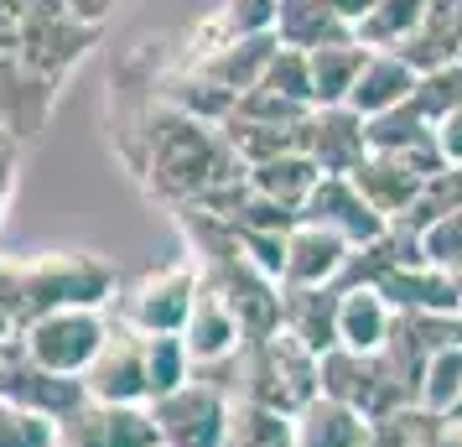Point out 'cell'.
Listing matches in <instances>:
<instances>
[{
    "label": "cell",
    "instance_id": "36",
    "mask_svg": "<svg viewBox=\"0 0 462 447\" xmlns=\"http://www.w3.org/2000/svg\"><path fill=\"white\" fill-rule=\"evenodd\" d=\"M11 198H16V141H11V135H0V229H5Z\"/></svg>",
    "mask_w": 462,
    "mask_h": 447
},
{
    "label": "cell",
    "instance_id": "40",
    "mask_svg": "<svg viewBox=\"0 0 462 447\" xmlns=\"http://www.w3.org/2000/svg\"><path fill=\"white\" fill-rule=\"evenodd\" d=\"M431 447H462V422H441V432L431 437Z\"/></svg>",
    "mask_w": 462,
    "mask_h": 447
},
{
    "label": "cell",
    "instance_id": "4",
    "mask_svg": "<svg viewBox=\"0 0 462 447\" xmlns=\"http://www.w3.org/2000/svg\"><path fill=\"white\" fill-rule=\"evenodd\" d=\"M109 312L105 307H63V312H47V318H32L16 333V343L26 349V359L52 369V375H68V380H79L94 354L105 349L109 339Z\"/></svg>",
    "mask_w": 462,
    "mask_h": 447
},
{
    "label": "cell",
    "instance_id": "38",
    "mask_svg": "<svg viewBox=\"0 0 462 447\" xmlns=\"http://www.w3.org/2000/svg\"><path fill=\"white\" fill-rule=\"evenodd\" d=\"M115 5H120V0H63L68 16H73V22H84V26H94V32L115 16Z\"/></svg>",
    "mask_w": 462,
    "mask_h": 447
},
{
    "label": "cell",
    "instance_id": "11",
    "mask_svg": "<svg viewBox=\"0 0 462 447\" xmlns=\"http://www.w3.org/2000/svg\"><path fill=\"white\" fill-rule=\"evenodd\" d=\"M301 219L317 224V229H328V235H337V239H348L354 250L390 235V224L369 209V198L354 188V177H322L312 188V198L301 203Z\"/></svg>",
    "mask_w": 462,
    "mask_h": 447
},
{
    "label": "cell",
    "instance_id": "5",
    "mask_svg": "<svg viewBox=\"0 0 462 447\" xmlns=\"http://www.w3.org/2000/svg\"><path fill=\"white\" fill-rule=\"evenodd\" d=\"M203 292V276H198V265L192 256H177L167 265H156L146 276L130 286L125 297H120V328L130 333H141V339H156V333H182L192 318V302Z\"/></svg>",
    "mask_w": 462,
    "mask_h": 447
},
{
    "label": "cell",
    "instance_id": "26",
    "mask_svg": "<svg viewBox=\"0 0 462 447\" xmlns=\"http://www.w3.org/2000/svg\"><path fill=\"white\" fill-rule=\"evenodd\" d=\"M317 182H322V172H317V162L307 151H286V156H271V162L250 167V188L260 198L281 203V209H291L296 219H301V203L312 198Z\"/></svg>",
    "mask_w": 462,
    "mask_h": 447
},
{
    "label": "cell",
    "instance_id": "18",
    "mask_svg": "<svg viewBox=\"0 0 462 447\" xmlns=\"http://www.w3.org/2000/svg\"><path fill=\"white\" fill-rule=\"evenodd\" d=\"M281 328L317 359L337 349V286H281Z\"/></svg>",
    "mask_w": 462,
    "mask_h": 447
},
{
    "label": "cell",
    "instance_id": "3",
    "mask_svg": "<svg viewBox=\"0 0 462 447\" xmlns=\"http://www.w3.org/2000/svg\"><path fill=\"white\" fill-rule=\"evenodd\" d=\"M229 369H234V385H229L234 401H254L265 411H281V416H296L312 396H322L317 354L301 349L286 328H275L265 339H250L229 359Z\"/></svg>",
    "mask_w": 462,
    "mask_h": 447
},
{
    "label": "cell",
    "instance_id": "22",
    "mask_svg": "<svg viewBox=\"0 0 462 447\" xmlns=\"http://www.w3.org/2000/svg\"><path fill=\"white\" fill-rule=\"evenodd\" d=\"M395 328V307L379 297V286H348L337 292V349L379 354Z\"/></svg>",
    "mask_w": 462,
    "mask_h": 447
},
{
    "label": "cell",
    "instance_id": "21",
    "mask_svg": "<svg viewBox=\"0 0 462 447\" xmlns=\"http://www.w3.org/2000/svg\"><path fill=\"white\" fill-rule=\"evenodd\" d=\"M416 84H420V73L405 63L400 52H369V63H364L354 94H348V109L364 115V120H374L384 109L411 105V99H416Z\"/></svg>",
    "mask_w": 462,
    "mask_h": 447
},
{
    "label": "cell",
    "instance_id": "1",
    "mask_svg": "<svg viewBox=\"0 0 462 447\" xmlns=\"http://www.w3.org/2000/svg\"><path fill=\"white\" fill-rule=\"evenodd\" d=\"M141 141H146V182L156 198H167V203H198L213 182H224V177H239V172H250L234 146L224 141V126H208V120H192L182 109H151L146 115V130H141Z\"/></svg>",
    "mask_w": 462,
    "mask_h": 447
},
{
    "label": "cell",
    "instance_id": "9",
    "mask_svg": "<svg viewBox=\"0 0 462 447\" xmlns=\"http://www.w3.org/2000/svg\"><path fill=\"white\" fill-rule=\"evenodd\" d=\"M63 447H162L151 405H115V401H84L58 422Z\"/></svg>",
    "mask_w": 462,
    "mask_h": 447
},
{
    "label": "cell",
    "instance_id": "15",
    "mask_svg": "<svg viewBox=\"0 0 462 447\" xmlns=\"http://www.w3.org/2000/svg\"><path fill=\"white\" fill-rule=\"evenodd\" d=\"M354 256L348 239L317 229L307 219H296V229L286 235V265H281V286H337L343 265Z\"/></svg>",
    "mask_w": 462,
    "mask_h": 447
},
{
    "label": "cell",
    "instance_id": "32",
    "mask_svg": "<svg viewBox=\"0 0 462 447\" xmlns=\"http://www.w3.org/2000/svg\"><path fill=\"white\" fill-rule=\"evenodd\" d=\"M0 447H58V422L0 396Z\"/></svg>",
    "mask_w": 462,
    "mask_h": 447
},
{
    "label": "cell",
    "instance_id": "35",
    "mask_svg": "<svg viewBox=\"0 0 462 447\" xmlns=\"http://www.w3.org/2000/svg\"><path fill=\"white\" fill-rule=\"evenodd\" d=\"M437 146H441V162L447 167H462V105L437 120Z\"/></svg>",
    "mask_w": 462,
    "mask_h": 447
},
{
    "label": "cell",
    "instance_id": "19",
    "mask_svg": "<svg viewBox=\"0 0 462 447\" xmlns=\"http://www.w3.org/2000/svg\"><path fill=\"white\" fill-rule=\"evenodd\" d=\"M348 177H354V188L369 198V209H374L384 224L405 219V213L416 209L420 188H426V177H420L416 167H405V162H395V156H379V151H369Z\"/></svg>",
    "mask_w": 462,
    "mask_h": 447
},
{
    "label": "cell",
    "instance_id": "2",
    "mask_svg": "<svg viewBox=\"0 0 462 447\" xmlns=\"http://www.w3.org/2000/svg\"><path fill=\"white\" fill-rule=\"evenodd\" d=\"M120 281L88 250H47L32 260H0V302L22 333L32 318L63 312V307H109Z\"/></svg>",
    "mask_w": 462,
    "mask_h": 447
},
{
    "label": "cell",
    "instance_id": "27",
    "mask_svg": "<svg viewBox=\"0 0 462 447\" xmlns=\"http://www.w3.org/2000/svg\"><path fill=\"white\" fill-rule=\"evenodd\" d=\"M426 5H431V0H379L374 11L364 16V26H358L354 37L369 47V52H400V47L416 37Z\"/></svg>",
    "mask_w": 462,
    "mask_h": 447
},
{
    "label": "cell",
    "instance_id": "29",
    "mask_svg": "<svg viewBox=\"0 0 462 447\" xmlns=\"http://www.w3.org/2000/svg\"><path fill=\"white\" fill-rule=\"evenodd\" d=\"M208 37H213V42L275 37V0H224V5L213 11V22H208Z\"/></svg>",
    "mask_w": 462,
    "mask_h": 447
},
{
    "label": "cell",
    "instance_id": "37",
    "mask_svg": "<svg viewBox=\"0 0 462 447\" xmlns=\"http://www.w3.org/2000/svg\"><path fill=\"white\" fill-rule=\"evenodd\" d=\"M26 26V0H0V52H16Z\"/></svg>",
    "mask_w": 462,
    "mask_h": 447
},
{
    "label": "cell",
    "instance_id": "13",
    "mask_svg": "<svg viewBox=\"0 0 462 447\" xmlns=\"http://www.w3.org/2000/svg\"><path fill=\"white\" fill-rule=\"evenodd\" d=\"M52 105H58V84L32 73L16 52H0V135H11V141L42 135Z\"/></svg>",
    "mask_w": 462,
    "mask_h": 447
},
{
    "label": "cell",
    "instance_id": "25",
    "mask_svg": "<svg viewBox=\"0 0 462 447\" xmlns=\"http://www.w3.org/2000/svg\"><path fill=\"white\" fill-rule=\"evenodd\" d=\"M354 37L343 16L333 11V0H275V42L281 47H328V42H343Z\"/></svg>",
    "mask_w": 462,
    "mask_h": 447
},
{
    "label": "cell",
    "instance_id": "43",
    "mask_svg": "<svg viewBox=\"0 0 462 447\" xmlns=\"http://www.w3.org/2000/svg\"><path fill=\"white\" fill-rule=\"evenodd\" d=\"M58 447H63V442H58Z\"/></svg>",
    "mask_w": 462,
    "mask_h": 447
},
{
    "label": "cell",
    "instance_id": "41",
    "mask_svg": "<svg viewBox=\"0 0 462 447\" xmlns=\"http://www.w3.org/2000/svg\"><path fill=\"white\" fill-rule=\"evenodd\" d=\"M447 422H462V396H457V405H452V416H447Z\"/></svg>",
    "mask_w": 462,
    "mask_h": 447
},
{
    "label": "cell",
    "instance_id": "28",
    "mask_svg": "<svg viewBox=\"0 0 462 447\" xmlns=\"http://www.w3.org/2000/svg\"><path fill=\"white\" fill-rule=\"evenodd\" d=\"M192 375H198V364H192L182 333H156V339H146V385H151V401H162V396H171V390H182Z\"/></svg>",
    "mask_w": 462,
    "mask_h": 447
},
{
    "label": "cell",
    "instance_id": "39",
    "mask_svg": "<svg viewBox=\"0 0 462 447\" xmlns=\"http://www.w3.org/2000/svg\"><path fill=\"white\" fill-rule=\"evenodd\" d=\"M374 5H379V0H333V11L343 16V26H348V32H358V26H364V16H369Z\"/></svg>",
    "mask_w": 462,
    "mask_h": 447
},
{
    "label": "cell",
    "instance_id": "20",
    "mask_svg": "<svg viewBox=\"0 0 462 447\" xmlns=\"http://www.w3.org/2000/svg\"><path fill=\"white\" fill-rule=\"evenodd\" d=\"M379 297L390 302L395 312H462V292L457 281L437 271V265H395L390 276L379 281Z\"/></svg>",
    "mask_w": 462,
    "mask_h": 447
},
{
    "label": "cell",
    "instance_id": "42",
    "mask_svg": "<svg viewBox=\"0 0 462 447\" xmlns=\"http://www.w3.org/2000/svg\"><path fill=\"white\" fill-rule=\"evenodd\" d=\"M452 281H457V292H462V271H457V276H452Z\"/></svg>",
    "mask_w": 462,
    "mask_h": 447
},
{
    "label": "cell",
    "instance_id": "23",
    "mask_svg": "<svg viewBox=\"0 0 462 447\" xmlns=\"http://www.w3.org/2000/svg\"><path fill=\"white\" fill-rule=\"evenodd\" d=\"M369 437V422L354 405L333 401V396H312L291 416V442L296 447H358Z\"/></svg>",
    "mask_w": 462,
    "mask_h": 447
},
{
    "label": "cell",
    "instance_id": "17",
    "mask_svg": "<svg viewBox=\"0 0 462 447\" xmlns=\"http://www.w3.org/2000/svg\"><path fill=\"white\" fill-rule=\"evenodd\" d=\"M275 37H239V42H213L203 47L198 58H192V73H203L208 84H218L224 94H250V88H260V79H265V68H271L275 58Z\"/></svg>",
    "mask_w": 462,
    "mask_h": 447
},
{
    "label": "cell",
    "instance_id": "8",
    "mask_svg": "<svg viewBox=\"0 0 462 447\" xmlns=\"http://www.w3.org/2000/svg\"><path fill=\"white\" fill-rule=\"evenodd\" d=\"M84 396L88 401H115V405H151V385H146V339L130 328H109L105 349L94 354L84 375Z\"/></svg>",
    "mask_w": 462,
    "mask_h": 447
},
{
    "label": "cell",
    "instance_id": "31",
    "mask_svg": "<svg viewBox=\"0 0 462 447\" xmlns=\"http://www.w3.org/2000/svg\"><path fill=\"white\" fill-rule=\"evenodd\" d=\"M265 94H281V99H291V105H312V68H307V52L301 47H275L271 68H265V79H260Z\"/></svg>",
    "mask_w": 462,
    "mask_h": 447
},
{
    "label": "cell",
    "instance_id": "30",
    "mask_svg": "<svg viewBox=\"0 0 462 447\" xmlns=\"http://www.w3.org/2000/svg\"><path fill=\"white\" fill-rule=\"evenodd\" d=\"M457 396H462V343L457 349H437V354L426 359L416 405L420 411H431V416H452Z\"/></svg>",
    "mask_w": 462,
    "mask_h": 447
},
{
    "label": "cell",
    "instance_id": "34",
    "mask_svg": "<svg viewBox=\"0 0 462 447\" xmlns=\"http://www.w3.org/2000/svg\"><path fill=\"white\" fill-rule=\"evenodd\" d=\"M286 235L291 229H250V224H234V239L260 276L281 281V265H286Z\"/></svg>",
    "mask_w": 462,
    "mask_h": 447
},
{
    "label": "cell",
    "instance_id": "6",
    "mask_svg": "<svg viewBox=\"0 0 462 447\" xmlns=\"http://www.w3.org/2000/svg\"><path fill=\"white\" fill-rule=\"evenodd\" d=\"M317 380H322V396L354 405L369 426L384 422V416H395V411H405V405H416V401H411V390L400 385V375L390 369L384 354L333 349V354H322V359H317Z\"/></svg>",
    "mask_w": 462,
    "mask_h": 447
},
{
    "label": "cell",
    "instance_id": "16",
    "mask_svg": "<svg viewBox=\"0 0 462 447\" xmlns=\"http://www.w3.org/2000/svg\"><path fill=\"white\" fill-rule=\"evenodd\" d=\"M182 343H188V354L198 369H218V364H229L239 349H245V328H239V318H234V307L218 292H198V302H192V318L188 328H182Z\"/></svg>",
    "mask_w": 462,
    "mask_h": 447
},
{
    "label": "cell",
    "instance_id": "33",
    "mask_svg": "<svg viewBox=\"0 0 462 447\" xmlns=\"http://www.w3.org/2000/svg\"><path fill=\"white\" fill-rule=\"evenodd\" d=\"M420 256H426V265H437V271H447V276H457L462 271V209L441 213L437 224L420 235Z\"/></svg>",
    "mask_w": 462,
    "mask_h": 447
},
{
    "label": "cell",
    "instance_id": "12",
    "mask_svg": "<svg viewBox=\"0 0 462 447\" xmlns=\"http://www.w3.org/2000/svg\"><path fill=\"white\" fill-rule=\"evenodd\" d=\"M364 141H369V151H379V156H395L405 167H416L420 177H437V172L447 167V162H441V146H437V126L416 109V99L384 109L374 120H364Z\"/></svg>",
    "mask_w": 462,
    "mask_h": 447
},
{
    "label": "cell",
    "instance_id": "10",
    "mask_svg": "<svg viewBox=\"0 0 462 447\" xmlns=\"http://www.w3.org/2000/svg\"><path fill=\"white\" fill-rule=\"evenodd\" d=\"M0 396L16 405H32V411H42L52 422H63L73 405H84V380H68V375H52L42 364L26 359V349L16 339L0 343Z\"/></svg>",
    "mask_w": 462,
    "mask_h": 447
},
{
    "label": "cell",
    "instance_id": "7",
    "mask_svg": "<svg viewBox=\"0 0 462 447\" xmlns=\"http://www.w3.org/2000/svg\"><path fill=\"white\" fill-rule=\"evenodd\" d=\"M234 396L213 375H192L182 390L151 401V422L162 447H229Z\"/></svg>",
    "mask_w": 462,
    "mask_h": 447
},
{
    "label": "cell",
    "instance_id": "14",
    "mask_svg": "<svg viewBox=\"0 0 462 447\" xmlns=\"http://www.w3.org/2000/svg\"><path fill=\"white\" fill-rule=\"evenodd\" d=\"M301 151L317 162L322 177H348V172L369 156V141H364V115H354L348 105L312 109V115H307V126H301Z\"/></svg>",
    "mask_w": 462,
    "mask_h": 447
},
{
    "label": "cell",
    "instance_id": "24",
    "mask_svg": "<svg viewBox=\"0 0 462 447\" xmlns=\"http://www.w3.org/2000/svg\"><path fill=\"white\" fill-rule=\"evenodd\" d=\"M364 63H369V47L358 42V37H343V42L312 47V52H307V68H312V105H317V109L348 105V94H354Z\"/></svg>",
    "mask_w": 462,
    "mask_h": 447
}]
</instances>
